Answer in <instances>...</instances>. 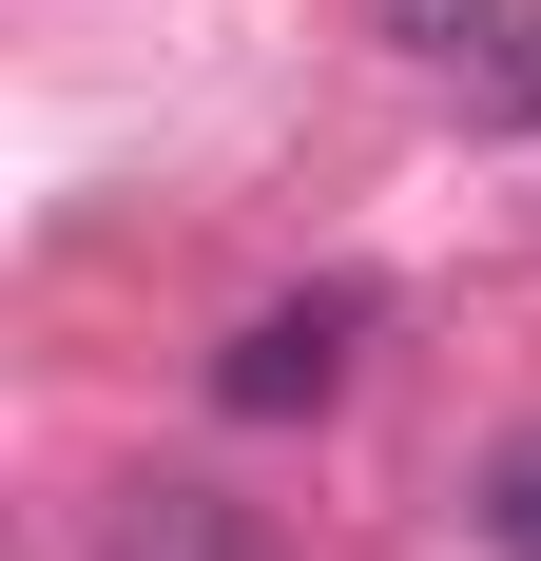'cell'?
<instances>
[{
	"label": "cell",
	"instance_id": "6da1fadb",
	"mask_svg": "<svg viewBox=\"0 0 541 561\" xmlns=\"http://www.w3.org/2000/svg\"><path fill=\"white\" fill-rule=\"evenodd\" d=\"M348 330H368L348 290H310V310H252V330L214 348V407H232V426H270V407H329V388H348Z\"/></svg>",
	"mask_w": 541,
	"mask_h": 561
},
{
	"label": "cell",
	"instance_id": "7a4b0ae2",
	"mask_svg": "<svg viewBox=\"0 0 541 561\" xmlns=\"http://www.w3.org/2000/svg\"><path fill=\"white\" fill-rule=\"evenodd\" d=\"M116 561H252V523H232L214 484H156V504L116 523Z\"/></svg>",
	"mask_w": 541,
	"mask_h": 561
},
{
	"label": "cell",
	"instance_id": "3957f363",
	"mask_svg": "<svg viewBox=\"0 0 541 561\" xmlns=\"http://www.w3.org/2000/svg\"><path fill=\"white\" fill-rule=\"evenodd\" d=\"M484 542H503V561H541V426L484 465Z\"/></svg>",
	"mask_w": 541,
	"mask_h": 561
},
{
	"label": "cell",
	"instance_id": "277c9868",
	"mask_svg": "<svg viewBox=\"0 0 541 561\" xmlns=\"http://www.w3.org/2000/svg\"><path fill=\"white\" fill-rule=\"evenodd\" d=\"M484 20H503V0H387V39H426V58H464Z\"/></svg>",
	"mask_w": 541,
	"mask_h": 561
}]
</instances>
